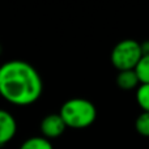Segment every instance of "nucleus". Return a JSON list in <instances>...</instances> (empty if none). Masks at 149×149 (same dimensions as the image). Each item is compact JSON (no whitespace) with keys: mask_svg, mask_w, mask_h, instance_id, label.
<instances>
[{"mask_svg":"<svg viewBox=\"0 0 149 149\" xmlns=\"http://www.w3.org/2000/svg\"><path fill=\"white\" fill-rule=\"evenodd\" d=\"M137 105L144 113H149V84H140L136 90Z\"/></svg>","mask_w":149,"mask_h":149,"instance_id":"obj_8","label":"nucleus"},{"mask_svg":"<svg viewBox=\"0 0 149 149\" xmlns=\"http://www.w3.org/2000/svg\"><path fill=\"white\" fill-rule=\"evenodd\" d=\"M0 67H1V65H0Z\"/></svg>","mask_w":149,"mask_h":149,"instance_id":"obj_12","label":"nucleus"},{"mask_svg":"<svg viewBox=\"0 0 149 149\" xmlns=\"http://www.w3.org/2000/svg\"><path fill=\"white\" fill-rule=\"evenodd\" d=\"M43 92L38 71L28 62L9 60L0 67V95L17 106L37 102Z\"/></svg>","mask_w":149,"mask_h":149,"instance_id":"obj_1","label":"nucleus"},{"mask_svg":"<svg viewBox=\"0 0 149 149\" xmlns=\"http://www.w3.org/2000/svg\"><path fill=\"white\" fill-rule=\"evenodd\" d=\"M116 85L123 90H131L135 88H139L140 81L135 70L131 71H122L116 76Z\"/></svg>","mask_w":149,"mask_h":149,"instance_id":"obj_6","label":"nucleus"},{"mask_svg":"<svg viewBox=\"0 0 149 149\" xmlns=\"http://www.w3.org/2000/svg\"><path fill=\"white\" fill-rule=\"evenodd\" d=\"M135 128L141 136L149 137V113L143 111L135 122Z\"/></svg>","mask_w":149,"mask_h":149,"instance_id":"obj_10","label":"nucleus"},{"mask_svg":"<svg viewBox=\"0 0 149 149\" xmlns=\"http://www.w3.org/2000/svg\"><path fill=\"white\" fill-rule=\"evenodd\" d=\"M17 132V122L7 110L0 109V147L5 145L15 137Z\"/></svg>","mask_w":149,"mask_h":149,"instance_id":"obj_5","label":"nucleus"},{"mask_svg":"<svg viewBox=\"0 0 149 149\" xmlns=\"http://www.w3.org/2000/svg\"><path fill=\"white\" fill-rule=\"evenodd\" d=\"M59 115L67 127L82 130L94 123L97 118V109L85 98H71L62 105Z\"/></svg>","mask_w":149,"mask_h":149,"instance_id":"obj_2","label":"nucleus"},{"mask_svg":"<svg viewBox=\"0 0 149 149\" xmlns=\"http://www.w3.org/2000/svg\"><path fill=\"white\" fill-rule=\"evenodd\" d=\"M141 56L143 54L140 49V42L135 39H123L114 46L110 59L114 67L119 72H122V71L135 70Z\"/></svg>","mask_w":149,"mask_h":149,"instance_id":"obj_3","label":"nucleus"},{"mask_svg":"<svg viewBox=\"0 0 149 149\" xmlns=\"http://www.w3.org/2000/svg\"><path fill=\"white\" fill-rule=\"evenodd\" d=\"M140 49H141L143 56H149V39L140 43Z\"/></svg>","mask_w":149,"mask_h":149,"instance_id":"obj_11","label":"nucleus"},{"mask_svg":"<svg viewBox=\"0 0 149 149\" xmlns=\"http://www.w3.org/2000/svg\"><path fill=\"white\" fill-rule=\"evenodd\" d=\"M20 149H54L51 141L43 136L29 137L21 144Z\"/></svg>","mask_w":149,"mask_h":149,"instance_id":"obj_7","label":"nucleus"},{"mask_svg":"<svg viewBox=\"0 0 149 149\" xmlns=\"http://www.w3.org/2000/svg\"><path fill=\"white\" fill-rule=\"evenodd\" d=\"M65 128L67 126L59 114H49L41 122V132L43 137L49 140L59 137L65 131Z\"/></svg>","mask_w":149,"mask_h":149,"instance_id":"obj_4","label":"nucleus"},{"mask_svg":"<svg viewBox=\"0 0 149 149\" xmlns=\"http://www.w3.org/2000/svg\"><path fill=\"white\" fill-rule=\"evenodd\" d=\"M135 72L139 77L140 84H149V56H141L135 67Z\"/></svg>","mask_w":149,"mask_h":149,"instance_id":"obj_9","label":"nucleus"}]
</instances>
